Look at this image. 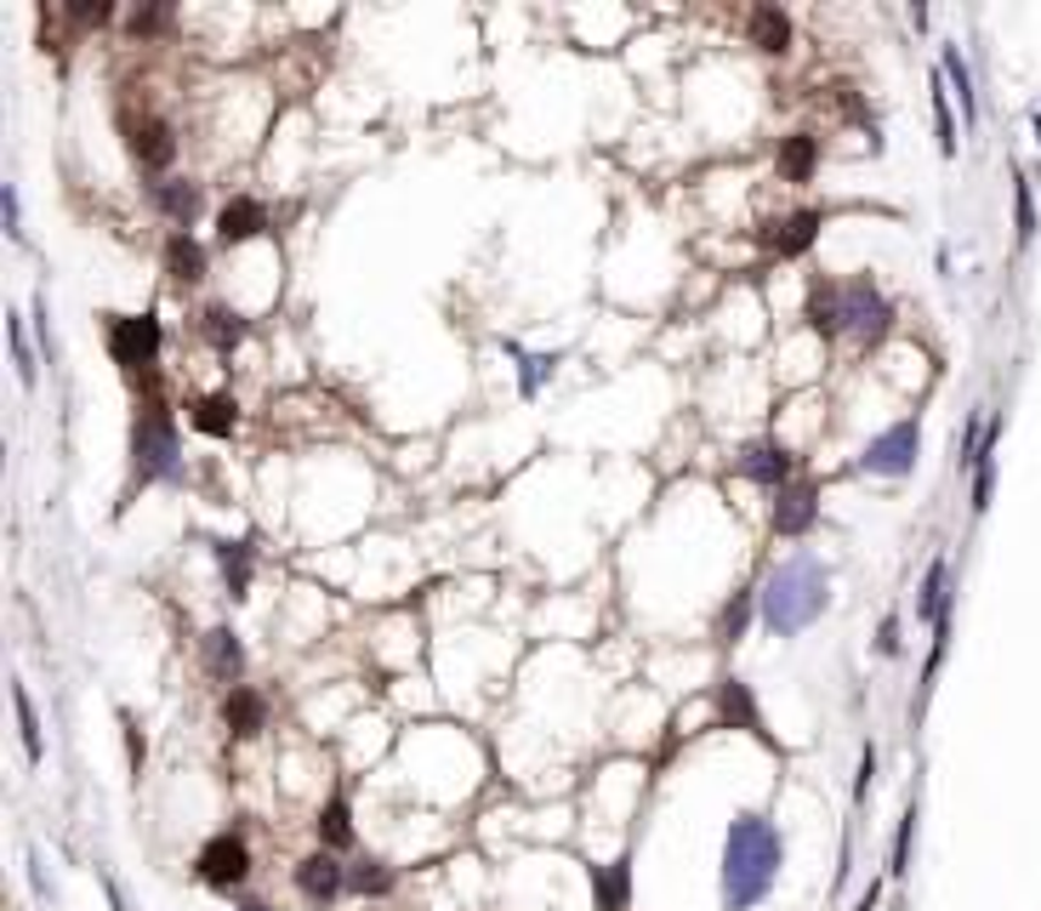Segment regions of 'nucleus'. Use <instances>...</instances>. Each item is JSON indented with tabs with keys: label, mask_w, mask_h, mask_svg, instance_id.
<instances>
[{
	"label": "nucleus",
	"mask_w": 1041,
	"mask_h": 911,
	"mask_svg": "<svg viewBox=\"0 0 1041 911\" xmlns=\"http://www.w3.org/2000/svg\"><path fill=\"white\" fill-rule=\"evenodd\" d=\"M888 325H894V308L876 291L871 279H849L842 285V330H854L860 343H882Z\"/></svg>",
	"instance_id": "obj_4"
},
{
	"label": "nucleus",
	"mask_w": 1041,
	"mask_h": 911,
	"mask_svg": "<svg viewBox=\"0 0 1041 911\" xmlns=\"http://www.w3.org/2000/svg\"><path fill=\"white\" fill-rule=\"evenodd\" d=\"M951 80H945V69L933 75V126H939V149L945 155H956V120H951V91H945Z\"/></svg>",
	"instance_id": "obj_27"
},
{
	"label": "nucleus",
	"mask_w": 1041,
	"mask_h": 911,
	"mask_svg": "<svg viewBox=\"0 0 1041 911\" xmlns=\"http://www.w3.org/2000/svg\"><path fill=\"white\" fill-rule=\"evenodd\" d=\"M206 666H211V679H222V684H234L245 673V650H239V638L228 627L206 633Z\"/></svg>",
	"instance_id": "obj_18"
},
{
	"label": "nucleus",
	"mask_w": 1041,
	"mask_h": 911,
	"mask_svg": "<svg viewBox=\"0 0 1041 911\" xmlns=\"http://www.w3.org/2000/svg\"><path fill=\"white\" fill-rule=\"evenodd\" d=\"M871 775H876V746H865V757H860V786H854L860 798L871 792Z\"/></svg>",
	"instance_id": "obj_38"
},
{
	"label": "nucleus",
	"mask_w": 1041,
	"mask_h": 911,
	"mask_svg": "<svg viewBox=\"0 0 1041 911\" xmlns=\"http://www.w3.org/2000/svg\"><path fill=\"white\" fill-rule=\"evenodd\" d=\"M341 883H347V872L336 867V854H308L303 867H296V889H303L308 900H336L341 894Z\"/></svg>",
	"instance_id": "obj_13"
},
{
	"label": "nucleus",
	"mask_w": 1041,
	"mask_h": 911,
	"mask_svg": "<svg viewBox=\"0 0 1041 911\" xmlns=\"http://www.w3.org/2000/svg\"><path fill=\"white\" fill-rule=\"evenodd\" d=\"M155 200H160V211L177 222V234H188L194 211H200V188H188V182H155Z\"/></svg>",
	"instance_id": "obj_21"
},
{
	"label": "nucleus",
	"mask_w": 1041,
	"mask_h": 911,
	"mask_svg": "<svg viewBox=\"0 0 1041 911\" xmlns=\"http://www.w3.org/2000/svg\"><path fill=\"white\" fill-rule=\"evenodd\" d=\"M945 582H951V564H945V558H933L928 575H922V598H916V610L933 621V627L945 621Z\"/></svg>",
	"instance_id": "obj_24"
},
{
	"label": "nucleus",
	"mask_w": 1041,
	"mask_h": 911,
	"mask_svg": "<svg viewBox=\"0 0 1041 911\" xmlns=\"http://www.w3.org/2000/svg\"><path fill=\"white\" fill-rule=\"evenodd\" d=\"M347 883H354L359 894H387V883H393V878H387V867H359Z\"/></svg>",
	"instance_id": "obj_33"
},
{
	"label": "nucleus",
	"mask_w": 1041,
	"mask_h": 911,
	"mask_svg": "<svg viewBox=\"0 0 1041 911\" xmlns=\"http://www.w3.org/2000/svg\"><path fill=\"white\" fill-rule=\"evenodd\" d=\"M126 142H131V155L148 166V171H160V166H171V155H177V137H171V126L166 120H131L126 126Z\"/></svg>",
	"instance_id": "obj_9"
},
{
	"label": "nucleus",
	"mask_w": 1041,
	"mask_h": 911,
	"mask_svg": "<svg viewBox=\"0 0 1041 911\" xmlns=\"http://www.w3.org/2000/svg\"><path fill=\"white\" fill-rule=\"evenodd\" d=\"M200 325H206L211 348H222V354H228L234 343H245V319H239V314H228V308H206V319H200Z\"/></svg>",
	"instance_id": "obj_28"
},
{
	"label": "nucleus",
	"mask_w": 1041,
	"mask_h": 911,
	"mask_svg": "<svg viewBox=\"0 0 1041 911\" xmlns=\"http://www.w3.org/2000/svg\"><path fill=\"white\" fill-rule=\"evenodd\" d=\"M166 18H171V7H142V12H131V29L155 34V29H166Z\"/></svg>",
	"instance_id": "obj_36"
},
{
	"label": "nucleus",
	"mask_w": 1041,
	"mask_h": 911,
	"mask_svg": "<svg viewBox=\"0 0 1041 911\" xmlns=\"http://www.w3.org/2000/svg\"><path fill=\"white\" fill-rule=\"evenodd\" d=\"M166 268H171V279H182V285L206 279V251H200V239L171 234V246H166Z\"/></svg>",
	"instance_id": "obj_22"
},
{
	"label": "nucleus",
	"mask_w": 1041,
	"mask_h": 911,
	"mask_svg": "<svg viewBox=\"0 0 1041 911\" xmlns=\"http://www.w3.org/2000/svg\"><path fill=\"white\" fill-rule=\"evenodd\" d=\"M217 558H222V575H228V593L234 598H245V593H251V547H245V542H217Z\"/></svg>",
	"instance_id": "obj_23"
},
{
	"label": "nucleus",
	"mask_w": 1041,
	"mask_h": 911,
	"mask_svg": "<svg viewBox=\"0 0 1041 911\" xmlns=\"http://www.w3.org/2000/svg\"><path fill=\"white\" fill-rule=\"evenodd\" d=\"M12 701H18V730H23V752H29V763H40V717H34V701H29V690H23V684L12 690Z\"/></svg>",
	"instance_id": "obj_30"
},
{
	"label": "nucleus",
	"mask_w": 1041,
	"mask_h": 911,
	"mask_svg": "<svg viewBox=\"0 0 1041 911\" xmlns=\"http://www.w3.org/2000/svg\"><path fill=\"white\" fill-rule=\"evenodd\" d=\"M740 473L757 478V485H769V491H780V485H791V456H785L780 445H746V456H740Z\"/></svg>",
	"instance_id": "obj_14"
},
{
	"label": "nucleus",
	"mask_w": 1041,
	"mask_h": 911,
	"mask_svg": "<svg viewBox=\"0 0 1041 911\" xmlns=\"http://www.w3.org/2000/svg\"><path fill=\"white\" fill-rule=\"evenodd\" d=\"M131 456H137V473L142 478H171L182 467V445H177V427L160 405H148L131 427Z\"/></svg>",
	"instance_id": "obj_3"
},
{
	"label": "nucleus",
	"mask_w": 1041,
	"mask_h": 911,
	"mask_svg": "<svg viewBox=\"0 0 1041 911\" xmlns=\"http://www.w3.org/2000/svg\"><path fill=\"white\" fill-rule=\"evenodd\" d=\"M12 354H18V376H23V388L34 382V354H29V343H23V325L12 319Z\"/></svg>",
	"instance_id": "obj_35"
},
{
	"label": "nucleus",
	"mask_w": 1041,
	"mask_h": 911,
	"mask_svg": "<svg viewBox=\"0 0 1041 911\" xmlns=\"http://www.w3.org/2000/svg\"><path fill=\"white\" fill-rule=\"evenodd\" d=\"M717 717H723V724H734V730L769 735V730H763V712H757V701H752V690L740 684V679H723V684H717Z\"/></svg>",
	"instance_id": "obj_11"
},
{
	"label": "nucleus",
	"mask_w": 1041,
	"mask_h": 911,
	"mask_svg": "<svg viewBox=\"0 0 1041 911\" xmlns=\"http://www.w3.org/2000/svg\"><path fill=\"white\" fill-rule=\"evenodd\" d=\"M592 894H598V911H626L632 894V860H609V867H592Z\"/></svg>",
	"instance_id": "obj_15"
},
{
	"label": "nucleus",
	"mask_w": 1041,
	"mask_h": 911,
	"mask_svg": "<svg viewBox=\"0 0 1041 911\" xmlns=\"http://www.w3.org/2000/svg\"><path fill=\"white\" fill-rule=\"evenodd\" d=\"M809 325L820 330V337H836L842 330V285H831V279L809 285Z\"/></svg>",
	"instance_id": "obj_19"
},
{
	"label": "nucleus",
	"mask_w": 1041,
	"mask_h": 911,
	"mask_svg": "<svg viewBox=\"0 0 1041 911\" xmlns=\"http://www.w3.org/2000/svg\"><path fill=\"white\" fill-rule=\"evenodd\" d=\"M746 621H752V593H734V604L723 610L717 638H740V633H746Z\"/></svg>",
	"instance_id": "obj_32"
},
{
	"label": "nucleus",
	"mask_w": 1041,
	"mask_h": 911,
	"mask_svg": "<svg viewBox=\"0 0 1041 911\" xmlns=\"http://www.w3.org/2000/svg\"><path fill=\"white\" fill-rule=\"evenodd\" d=\"M820 211H791L785 222H774L769 234H763V246L769 251H780V257H803L809 246H814V234H820Z\"/></svg>",
	"instance_id": "obj_10"
},
{
	"label": "nucleus",
	"mask_w": 1041,
	"mask_h": 911,
	"mask_svg": "<svg viewBox=\"0 0 1041 911\" xmlns=\"http://www.w3.org/2000/svg\"><path fill=\"white\" fill-rule=\"evenodd\" d=\"M222 717H228V730L234 735H257L262 724H268V701L257 695V690H228V701H222Z\"/></svg>",
	"instance_id": "obj_16"
},
{
	"label": "nucleus",
	"mask_w": 1041,
	"mask_h": 911,
	"mask_svg": "<svg viewBox=\"0 0 1041 911\" xmlns=\"http://www.w3.org/2000/svg\"><path fill=\"white\" fill-rule=\"evenodd\" d=\"M780 878V832L763 814H740L723 843V905L752 911Z\"/></svg>",
	"instance_id": "obj_1"
},
{
	"label": "nucleus",
	"mask_w": 1041,
	"mask_h": 911,
	"mask_svg": "<svg viewBox=\"0 0 1041 911\" xmlns=\"http://www.w3.org/2000/svg\"><path fill=\"white\" fill-rule=\"evenodd\" d=\"M746 29H752V46H757V52H785V46H791V18H785L780 7H757Z\"/></svg>",
	"instance_id": "obj_20"
},
{
	"label": "nucleus",
	"mask_w": 1041,
	"mask_h": 911,
	"mask_svg": "<svg viewBox=\"0 0 1041 911\" xmlns=\"http://www.w3.org/2000/svg\"><path fill=\"white\" fill-rule=\"evenodd\" d=\"M109 354L126 370L155 365V354H160V319L155 314H115L109 319Z\"/></svg>",
	"instance_id": "obj_6"
},
{
	"label": "nucleus",
	"mask_w": 1041,
	"mask_h": 911,
	"mask_svg": "<svg viewBox=\"0 0 1041 911\" xmlns=\"http://www.w3.org/2000/svg\"><path fill=\"white\" fill-rule=\"evenodd\" d=\"M126 746H131V763H142V735L131 730V717H126Z\"/></svg>",
	"instance_id": "obj_40"
},
{
	"label": "nucleus",
	"mask_w": 1041,
	"mask_h": 911,
	"mask_svg": "<svg viewBox=\"0 0 1041 911\" xmlns=\"http://www.w3.org/2000/svg\"><path fill=\"white\" fill-rule=\"evenodd\" d=\"M814 137H785V149H780V171L791 177V182H809L814 177Z\"/></svg>",
	"instance_id": "obj_26"
},
{
	"label": "nucleus",
	"mask_w": 1041,
	"mask_h": 911,
	"mask_svg": "<svg viewBox=\"0 0 1041 911\" xmlns=\"http://www.w3.org/2000/svg\"><path fill=\"white\" fill-rule=\"evenodd\" d=\"M200 878L211 883V889H239L245 878H251V849H245V838L239 832H217L206 849H200Z\"/></svg>",
	"instance_id": "obj_7"
},
{
	"label": "nucleus",
	"mask_w": 1041,
	"mask_h": 911,
	"mask_svg": "<svg viewBox=\"0 0 1041 911\" xmlns=\"http://www.w3.org/2000/svg\"><path fill=\"white\" fill-rule=\"evenodd\" d=\"M911 832H916V809L900 821V838H894V872H905V867H911Z\"/></svg>",
	"instance_id": "obj_34"
},
{
	"label": "nucleus",
	"mask_w": 1041,
	"mask_h": 911,
	"mask_svg": "<svg viewBox=\"0 0 1041 911\" xmlns=\"http://www.w3.org/2000/svg\"><path fill=\"white\" fill-rule=\"evenodd\" d=\"M939 69H945L951 91L962 98V120H973V115H979V98H973V75H968V63H962V52H956V46H945V58H939Z\"/></svg>",
	"instance_id": "obj_25"
},
{
	"label": "nucleus",
	"mask_w": 1041,
	"mask_h": 911,
	"mask_svg": "<svg viewBox=\"0 0 1041 911\" xmlns=\"http://www.w3.org/2000/svg\"><path fill=\"white\" fill-rule=\"evenodd\" d=\"M916 450H922V427L905 416V422H894L888 434H876L871 445H865V473H882V478H905L911 467H916Z\"/></svg>",
	"instance_id": "obj_5"
},
{
	"label": "nucleus",
	"mask_w": 1041,
	"mask_h": 911,
	"mask_svg": "<svg viewBox=\"0 0 1041 911\" xmlns=\"http://www.w3.org/2000/svg\"><path fill=\"white\" fill-rule=\"evenodd\" d=\"M1013 217H1019V246L1035 239V200H1030V182L1013 177Z\"/></svg>",
	"instance_id": "obj_31"
},
{
	"label": "nucleus",
	"mask_w": 1041,
	"mask_h": 911,
	"mask_svg": "<svg viewBox=\"0 0 1041 911\" xmlns=\"http://www.w3.org/2000/svg\"><path fill=\"white\" fill-rule=\"evenodd\" d=\"M188 422L200 427V434H211V439H228V434H234V422H239V405H234L228 394H206V399H194Z\"/></svg>",
	"instance_id": "obj_17"
},
{
	"label": "nucleus",
	"mask_w": 1041,
	"mask_h": 911,
	"mask_svg": "<svg viewBox=\"0 0 1041 911\" xmlns=\"http://www.w3.org/2000/svg\"><path fill=\"white\" fill-rule=\"evenodd\" d=\"M0 217H7V228L18 234V195H12V188H7V195H0Z\"/></svg>",
	"instance_id": "obj_39"
},
{
	"label": "nucleus",
	"mask_w": 1041,
	"mask_h": 911,
	"mask_svg": "<svg viewBox=\"0 0 1041 911\" xmlns=\"http://www.w3.org/2000/svg\"><path fill=\"white\" fill-rule=\"evenodd\" d=\"M319 838H325V849H347V843H354V821H347V803L341 798H330V809L319 814Z\"/></svg>",
	"instance_id": "obj_29"
},
{
	"label": "nucleus",
	"mask_w": 1041,
	"mask_h": 911,
	"mask_svg": "<svg viewBox=\"0 0 1041 911\" xmlns=\"http://www.w3.org/2000/svg\"><path fill=\"white\" fill-rule=\"evenodd\" d=\"M882 655H900V615H882V633H876Z\"/></svg>",
	"instance_id": "obj_37"
},
{
	"label": "nucleus",
	"mask_w": 1041,
	"mask_h": 911,
	"mask_svg": "<svg viewBox=\"0 0 1041 911\" xmlns=\"http://www.w3.org/2000/svg\"><path fill=\"white\" fill-rule=\"evenodd\" d=\"M854 911H876V889H865V900H860Z\"/></svg>",
	"instance_id": "obj_41"
},
{
	"label": "nucleus",
	"mask_w": 1041,
	"mask_h": 911,
	"mask_svg": "<svg viewBox=\"0 0 1041 911\" xmlns=\"http://www.w3.org/2000/svg\"><path fill=\"white\" fill-rule=\"evenodd\" d=\"M268 228V211H262V200H251V195H239V200H228L222 211H217V234L228 239V246H239V239H257Z\"/></svg>",
	"instance_id": "obj_12"
},
{
	"label": "nucleus",
	"mask_w": 1041,
	"mask_h": 911,
	"mask_svg": "<svg viewBox=\"0 0 1041 911\" xmlns=\"http://www.w3.org/2000/svg\"><path fill=\"white\" fill-rule=\"evenodd\" d=\"M814 518H820V491L809 478H791V485L774 491V531L780 536H803Z\"/></svg>",
	"instance_id": "obj_8"
},
{
	"label": "nucleus",
	"mask_w": 1041,
	"mask_h": 911,
	"mask_svg": "<svg viewBox=\"0 0 1041 911\" xmlns=\"http://www.w3.org/2000/svg\"><path fill=\"white\" fill-rule=\"evenodd\" d=\"M763 598V621L780 633V638H797L803 627H814V621L825 615V570L814 558H791L769 575V587L757 593Z\"/></svg>",
	"instance_id": "obj_2"
},
{
	"label": "nucleus",
	"mask_w": 1041,
	"mask_h": 911,
	"mask_svg": "<svg viewBox=\"0 0 1041 911\" xmlns=\"http://www.w3.org/2000/svg\"><path fill=\"white\" fill-rule=\"evenodd\" d=\"M245 911H268V905H262V900H245Z\"/></svg>",
	"instance_id": "obj_42"
}]
</instances>
